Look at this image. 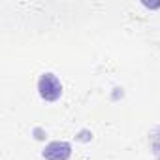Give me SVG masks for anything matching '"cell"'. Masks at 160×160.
<instances>
[{"mask_svg":"<svg viewBox=\"0 0 160 160\" xmlns=\"http://www.w3.org/2000/svg\"><path fill=\"white\" fill-rule=\"evenodd\" d=\"M38 92L43 100L55 102L62 94V85L58 81V77L55 73H42L38 79Z\"/></svg>","mask_w":160,"mask_h":160,"instance_id":"1","label":"cell"},{"mask_svg":"<svg viewBox=\"0 0 160 160\" xmlns=\"http://www.w3.org/2000/svg\"><path fill=\"white\" fill-rule=\"evenodd\" d=\"M72 154V147L66 141H51L43 149V158L47 160H68Z\"/></svg>","mask_w":160,"mask_h":160,"instance_id":"2","label":"cell"}]
</instances>
